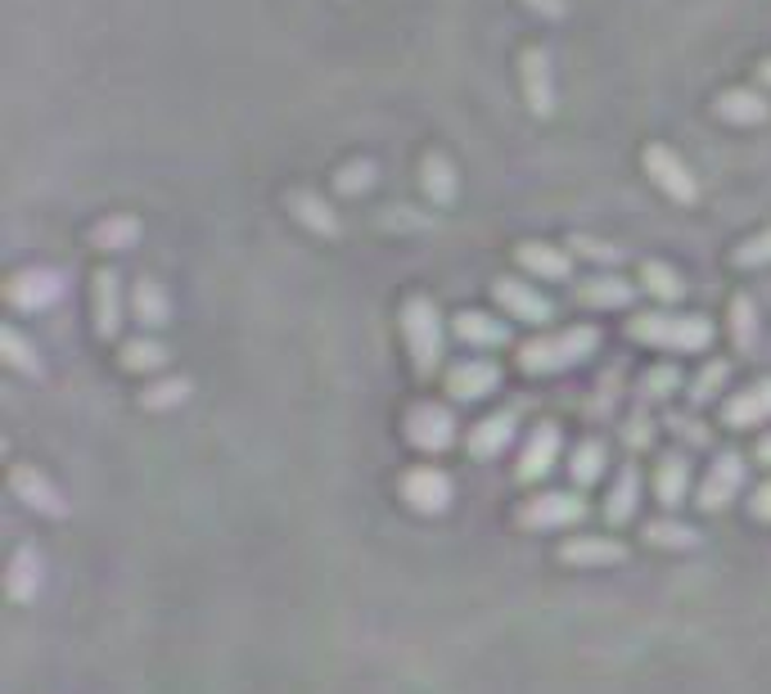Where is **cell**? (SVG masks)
<instances>
[{
    "instance_id": "obj_28",
    "label": "cell",
    "mask_w": 771,
    "mask_h": 694,
    "mask_svg": "<svg viewBox=\"0 0 771 694\" xmlns=\"http://www.w3.org/2000/svg\"><path fill=\"white\" fill-rule=\"evenodd\" d=\"M636 509H641V469L636 465H623L614 474L610 496H605V518H610L614 528H627L632 518H636Z\"/></svg>"
},
{
    "instance_id": "obj_26",
    "label": "cell",
    "mask_w": 771,
    "mask_h": 694,
    "mask_svg": "<svg viewBox=\"0 0 771 694\" xmlns=\"http://www.w3.org/2000/svg\"><path fill=\"white\" fill-rule=\"evenodd\" d=\"M285 208L312 230V235H325V239H338L343 235V221H338V212L325 204V195H316V190H289L285 195Z\"/></svg>"
},
{
    "instance_id": "obj_31",
    "label": "cell",
    "mask_w": 771,
    "mask_h": 694,
    "mask_svg": "<svg viewBox=\"0 0 771 694\" xmlns=\"http://www.w3.org/2000/svg\"><path fill=\"white\" fill-rule=\"evenodd\" d=\"M167 361H171L167 343H158L154 334H136V338H127V343L118 347V366H122L127 375H158Z\"/></svg>"
},
{
    "instance_id": "obj_38",
    "label": "cell",
    "mask_w": 771,
    "mask_h": 694,
    "mask_svg": "<svg viewBox=\"0 0 771 694\" xmlns=\"http://www.w3.org/2000/svg\"><path fill=\"white\" fill-rule=\"evenodd\" d=\"M663 428L672 433V438H676L685 452H709V447H713V428H709L700 415H691V410H672V415L663 419Z\"/></svg>"
},
{
    "instance_id": "obj_42",
    "label": "cell",
    "mask_w": 771,
    "mask_h": 694,
    "mask_svg": "<svg viewBox=\"0 0 771 694\" xmlns=\"http://www.w3.org/2000/svg\"><path fill=\"white\" fill-rule=\"evenodd\" d=\"M731 262L740 267V271H758V267H771V226L767 230H758V235H749L735 252H731Z\"/></svg>"
},
{
    "instance_id": "obj_16",
    "label": "cell",
    "mask_w": 771,
    "mask_h": 694,
    "mask_svg": "<svg viewBox=\"0 0 771 694\" xmlns=\"http://www.w3.org/2000/svg\"><path fill=\"white\" fill-rule=\"evenodd\" d=\"M691 487H695V469H691V452H663L659 456V465H654V474H650V492H654V500L672 514V509H681L685 505V496H691Z\"/></svg>"
},
{
    "instance_id": "obj_21",
    "label": "cell",
    "mask_w": 771,
    "mask_h": 694,
    "mask_svg": "<svg viewBox=\"0 0 771 694\" xmlns=\"http://www.w3.org/2000/svg\"><path fill=\"white\" fill-rule=\"evenodd\" d=\"M41 591H46V555L37 546H14L6 568V595L14 604H37Z\"/></svg>"
},
{
    "instance_id": "obj_40",
    "label": "cell",
    "mask_w": 771,
    "mask_h": 694,
    "mask_svg": "<svg viewBox=\"0 0 771 694\" xmlns=\"http://www.w3.org/2000/svg\"><path fill=\"white\" fill-rule=\"evenodd\" d=\"M375 181H379V167H375L370 158H353V162H343V167L334 171V190H338V195H348V199L366 195Z\"/></svg>"
},
{
    "instance_id": "obj_9",
    "label": "cell",
    "mask_w": 771,
    "mask_h": 694,
    "mask_svg": "<svg viewBox=\"0 0 771 694\" xmlns=\"http://www.w3.org/2000/svg\"><path fill=\"white\" fill-rule=\"evenodd\" d=\"M91 320H96V334L109 343L122 334V325L131 320V294L122 289V276L113 267H100L91 276Z\"/></svg>"
},
{
    "instance_id": "obj_17",
    "label": "cell",
    "mask_w": 771,
    "mask_h": 694,
    "mask_svg": "<svg viewBox=\"0 0 771 694\" xmlns=\"http://www.w3.org/2000/svg\"><path fill=\"white\" fill-rule=\"evenodd\" d=\"M514 262L528 280H542V285H564L573 276V252L560 248V244H542V239H524L514 248Z\"/></svg>"
},
{
    "instance_id": "obj_15",
    "label": "cell",
    "mask_w": 771,
    "mask_h": 694,
    "mask_svg": "<svg viewBox=\"0 0 771 694\" xmlns=\"http://www.w3.org/2000/svg\"><path fill=\"white\" fill-rule=\"evenodd\" d=\"M496 388H501V366L487 361V357H465V361H456V366L443 375V393H447L456 406L487 401Z\"/></svg>"
},
{
    "instance_id": "obj_3",
    "label": "cell",
    "mask_w": 771,
    "mask_h": 694,
    "mask_svg": "<svg viewBox=\"0 0 771 694\" xmlns=\"http://www.w3.org/2000/svg\"><path fill=\"white\" fill-rule=\"evenodd\" d=\"M397 329H402V343H406V357H411V370L419 379H434V370L443 366L447 357V329H443V311L434 298L424 294H411L397 311Z\"/></svg>"
},
{
    "instance_id": "obj_7",
    "label": "cell",
    "mask_w": 771,
    "mask_h": 694,
    "mask_svg": "<svg viewBox=\"0 0 771 694\" xmlns=\"http://www.w3.org/2000/svg\"><path fill=\"white\" fill-rule=\"evenodd\" d=\"M744 478H749L744 456H740V452H718L713 465L704 469L700 487H695L700 514H722V509H731V505L740 500V492H744Z\"/></svg>"
},
{
    "instance_id": "obj_33",
    "label": "cell",
    "mask_w": 771,
    "mask_h": 694,
    "mask_svg": "<svg viewBox=\"0 0 771 694\" xmlns=\"http://www.w3.org/2000/svg\"><path fill=\"white\" fill-rule=\"evenodd\" d=\"M190 393H195V384H190L186 375H162V379L145 384V393L136 397V406H140L145 415H167V410L186 406V401H190Z\"/></svg>"
},
{
    "instance_id": "obj_22",
    "label": "cell",
    "mask_w": 771,
    "mask_h": 694,
    "mask_svg": "<svg viewBox=\"0 0 771 694\" xmlns=\"http://www.w3.org/2000/svg\"><path fill=\"white\" fill-rule=\"evenodd\" d=\"M520 81H524V100L537 118H546L555 109V72H551V54L546 50H524L520 59Z\"/></svg>"
},
{
    "instance_id": "obj_45",
    "label": "cell",
    "mask_w": 771,
    "mask_h": 694,
    "mask_svg": "<svg viewBox=\"0 0 771 694\" xmlns=\"http://www.w3.org/2000/svg\"><path fill=\"white\" fill-rule=\"evenodd\" d=\"M749 518H753V524H771V483H762L749 496Z\"/></svg>"
},
{
    "instance_id": "obj_47",
    "label": "cell",
    "mask_w": 771,
    "mask_h": 694,
    "mask_svg": "<svg viewBox=\"0 0 771 694\" xmlns=\"http://www.w3.org/2000/svg\"><path fill=\"white\" fill-rule=\"evenodd\" d=\"M753 460L771 469V433H762V438H758V447H753Z\"/></svg>"
},
{
    "instance_id": "obj_8",
    "label": "cell",
    "mask_w": 771,
    "mask_h": 694,
    "mask_svg": "<svg viewBox=\"0 0 771 694\" xmlns=\"http://www.w3.org/2000/svg\"><path fill=\"white\" fill-rule=\"evenodd\" d=\"M560 456H564V433H560V424H555V419L533 424V433H528L524 447H520V460H514V483H524V487L546 483V478L560 469Z\"/></svg>"
},
{
    "instance_id": "obj_19",
    "label": "cell",
    "mask_w": 771,
    "mask_h": 694,
    "mask_svg": "<svg viewBox=\"0 0 771 694\" xmlns=\"http://www.w3.org/2000/svg\"><path fill=\"white\" fill-rule=\"evenodd\" d=\"M636 294H641V285H632V280H623L614 271H600L591 280H577V289H573L577 307H591V311H627L636 303Z\"/></svg>"
},
{
    "instance_id": "obj_37",
    "label": "cell",
    "mask_w": 771,
    "mask_h": 694,
    "mask_svg": "<svg viewBox=\"0 0 771 694\" xmlns=\"http://www.w3.org/2000/svg\"><path fill=\"white\" fill-rule=\"evenodd\" d=\"M641 289L654 298V303H663V307H672V303H681L685 298V280H681V271L676 267H668V262H641Z\"/></svg>"
},
{
    "instance_id": "obj_11",
    "label": "cell",
    "mask_w": 771,
    "mask_h": 694,
    "mask_svg": "<svg viewBox=\"0 0 771 694\" xmlns=\"http://www.w3.org/2000/svg\"><path fill=\"white\" fill-rule=\"evenodd\" d=\"M641 167H645V177L672 199V204H695L700 199V181H695V171L685 167L681 153H672L668 145H650L641 153Z\"/></svg>"
},
{
    "instance_id": "obj_20",
    "label": "cell",
    "mask_w": 771,
    "mask_h": 694,
    "mask_svg": "<svg viewBox=\"0 0 771 694\" xmlns=\"http://www.w3.org/2000/svg\"><path fill=\"white\" fill-rule=\"evenodd\" d=\"M722 424L735 428V433L771 424V375L758 379V384H749V388H740V393H731L722 401Z\"/></svg>"
},
{
    "instance_id": "obj_44",
    "label": "cell",
    "mask_w": 771,
    "mask_h": 694,
    "mask_svg": "<svg viewBox=\"0 0 771 694\" xmlns=\"http://www.w3.org/2000/svg\"><path fill=\"white\" fill-rule=\"evenodd\" d=\"M619 397V379L614 375H605V379H600V388H595V397L586 401V415H605V406Z\"/></svg>"
},
{
    "instance_id": "obj_23",
    "label": "cell",
    "mask_w": 771,
    "mask_h": 694,
    "mask_svg": "<svg viewBox=\"0 0 771 694\" xmlns=\"http://www.w3.org/2000/svg\"><path fill=\"white\" fill-rule=\"evenodd\" d=\"M131 320L140 325V334H158L171 325V298L162 289V280L154 276H140L131 285Z\"/></svg>"
},
{
    "instance_id": "obj_18",
    "label": "cell",
    "mask_w": 771,
    "mask_h": 694,
    "mask_svg": "<svg viewBox=\"0 0 771 694\" xmlns=\"http://www.w3.org/2000/svg\"><path fill=\"white\" fill-rule=\"evenodd\" d=\"M627 555H632L627 542H619V537H591V533L564 537L560 551H555V559H560L564 568H614V564H623Z\"/></svg>"
},
{
    "instance_id": "obj_29",
    "label": "cell",
    "mask_w": 771,
    "mask_h": 694,
    "mask_svg": "<svg viewBox=\"0 0 771 694\" xmlns=\"http://www.w3.org/2000/svg\"><path fill=\"white\" fill-rule=\"evenodd\" d=\"M605 469H610V447L600 443V438H582L569 452V483H573V492L595 487L600 478H605Z\"/></svg>"
},
{
    "instance_id": "obj_12",
    "label": "cell",
    "mask_w": 771,
    "mask_h": 694,
    "mask_svg": "<svg viewBox=\"0 0 771 694\" xmlns=\"http://www.w3.org/2000/svg\"><path fill=\"white\" fill-rule=\"evenodd\" d=\"M10 496L23 505V509H32V514H41V518H68V496L59 492V483L50 478V474H41L37 465H14L10 469Z\"/></svg>"
},
{
    "instance_id": "obj_32",
    "label": "cell",
    "mask_w": 771,
    "mask_h": 694,
    "mask_svg": "<svg viewBox=\"0 0 771 694\" xmlns=\"http://www.w3.org/2000/svg\"><path fill=\"white\" fill-rule=\"evenodd\" d=\"M140 217H131V212H109L105 221H96L91 226V248H100V252H131L136 244H140Z\"/></svg>"
},
{
    "instance_id": "obj_14",
    "label": "cell",
    "mask_w": 771,
    "mask_h": 694,
    "mask_svg": "<svg viewBox=\"0 0 771 694\" xmlns=\"http://www.w3.org/2000/svg\"><path fill=\"white\" fill-rule=\"evenodd\" d=\"M520 419H524V410L520 406H505V410H492V415H483L469 433H465V456L469 460H478V465H487V460H496V456H505V447L520 438Z\"/></svg>"
},
{
    "instance_id": "obj_46",
    "label": "cell",
    "mask_w": 771,
    "mask_h": 694,
    "mask_svg": "<svg viewBox=\"0 0 771 694\" xmlns=\"http://www.w3.org/2000/svg\"><path fill=\"white\" fill-rule=\"evenodd\" d=\"M524 6H528L533 14H542V19H560V14H564V0H524Z\"/></svg>"
},
{
    "instance_id": "obj_30",
    "label": "cell",
    "mask_w": 771,
    "mask_h": 694,
    "mask_svg": "<svg viewBox=\"0 0 771 694\" xmlns=\"http://www.w3.org/2000/svg\"><path fill=\"white\" fill-rule=\"evenodd\" d=\"M419 186H424V195H428V204H434V208H452L456 195H461V177H456L452 158L428 153L424 167H419Z\"/></svg>"
},
{
    "instance_id": "obj_48",
    "label": "cell",
    "mask_w": 771,
    "mask_h": 694,
    "mask_svg": "<svg viewBox=\"0 0 771 694\" xmlns=\"http://www.w3.org/2000/svg\"><path fill=\"white\" fill-rule=\"evenodd\" d=\"M758 81H762V86H771V59H762V63H758Z\"/></svg>"
},
{
    "instance_id": "obj_1",
    "label": "cell",
    "mask_w": 771,
    "mask_h": 694,
    "mask_svg": "<svg viewBox=\"0 0 771 694\" xmlns=\"http://www.w3.org/2000/svg\"><path fill=\"white\" fill-rule=\"evenodd\" d=\"M600 353V329L595 325H569V329H546V334H533L528 343L514 347V366L528 379H551V375H564L582 361H591Z\"/></svg>"
},
{
    "instance_id": "obj_5",
    "label": "cell",
    "mask_w": 771,
    "mask_h": 694,
    "mask_svg": "<svg viewBox=\"0 0 771 694\" xmlns=\"http://www.w3.org/2000/svg\"><path fill=\"white\" fill-rule=\"evenodd\" d=\"M586 514H591V505L582 500V492H537V496L520 500L514 524L524 533H569Z\"/></svg>"
},
{
    "instance_id": "obj_2",
    "label": "cell",
    "mask_w": 771,
    "mask_h": 694,
    "mask_svg": "<svg viewBox=\"0 0 771 694\" xmlns=\"http://www.w3.org/2000/svg\"><path fill=\"white\" fill-rule=\"evenodd\" d=\"M627 338L641 347H659V353L695 357V353H709L718 329L700 311H641L627 320Z\"/></svg>"
},
{
    "instance_id": "obj_43",
    "label": "cell",
    "mask_w": 771,
    "mask_h": 694,
    "mask_svg": "<svg viewBox=\"0 0 771 694\" xmlns=\"http://www.w3.org/2000/svg\"><path fill=\"white\" fill-rule=\"evenodd\" d=\"M654 433H659V424L650 419V406H636V410L623 419V447H627V452H645V447L654 443Z\"/></svg>"
},
{
    "instance_id": "obj_24",
    "label": "cell",
    "mask_w": 771,
    "mask_h": 694,
    "mask_svg": "<svg viewBox=\"0 0 771 694\" xmlns=\"http://www.w3.org/2000/svg\"><path fill=\"white\" fill-rule=\"evenodd\" d=\"M641 537H645V546H654V551H668V555H685V551H700V528H691L685 518H676V514H659V518H650V524L641 528Z\"/></svg>"
},
{
    "instance_id": "obj_25",
    "label": "cell",
    "mask_w": 771,
    "mask_h": 694,
    "mask_svg": "<svg viewBox=\"0 0 771 694\" xmlns=\"http://www.w3.org/2000/svg\"><path fill=\"white\" fill-rule=\"evenodd\" d=\"M713 109H718V118L731 122V127H758V122H767V113H771V105H767V96L758 91V86H731V91L718 96Z\"/></svg>"
},
{
    "instance_id": "obj_6",
    "label": "cell",
    "mask_w": 771,
    "mask_h": 694,
    "mask_svg": "<svg viewBox=\"0 0 771 694\" xmlns=\"http://www.w3.org/2000/svg\"><path fill=\"white\" fill-rule=\"evenodd\" d=\"M397 496H402V505H406L411 514H419V518H438V514L452 509V500H456V483H452V474L438 469V465H411V469L397 478Z\"/></svg>"
},
{
    "instance_id": "obj_10",
    "label": "cell",
    "mask_w": 771,
    "mask_h": 694,
    "mask_svg": "<svg viewBox=\"0 0 771 694\" xmlns=\"http://www.w3.org/2000/svg\"><path fill=\"white\" fill-rule=\"evenodd\" d=\"M492 298H496V307L510 316V320H520V325H551L555 320V303L537 289V285H528L524 276H501V280H492Z\"/></svg>"
},
{
    "instance_id": "obj_27",
    "label": "cell",
    "mask_w": 771,
    "mask_h": 694,
    "mask_svg": "<svg viewBox=\"0 0 771 694\" xmlns=\"http://www.w3.org/2000/svg\"><path fill=\"white\" fill-rule=\"evenodd\" d=\"M452 334L465 347H505L510 343V325L496 320L492 311H456L452 316Z\"/></svg>"
},
{
    "instance_id": "obj_41",
    "label": "cell",
    "mask_w": 771,
    "mask_h": 694,
    "mask_svg": "<svg viewBox=\"0 0 771 694\" xmlns=\"http://www.w3.org/2000/svg\"><path fill=\"white\" fill-rule=\"evenodd\" d=\"M569 248H573L577 257H586V262H595V267H619L623 257H627L619 244H610V239H595V235H573V239H569Z\"/></svg>"
},
{
    "instance_id": "obj_39",
    "label": "cell",
    "mask_w": 771,
    "mask_h": 694,
    "mask_svg": "<svg viewBox=\"0 0 771 694\" xmlns=\"http://www.w3.org/2000/svg\"><path fill=\"white\" fill-rule=\"evenodd\" d=\"M726 384H731V366L726 361H709L691 384H685V397H691V406H713Z\"/></svg>"
},
{
    "instance_id": "obj_35",
    "label": "cell",
    "mask_w": 771,
    "mask_h": 694,
    "mask_svg": "<svg viewBox=\"0 0 771 694\" xmlns=\"http://www.w3.org/2000/svg\"><path fill=\"white\" fill-rule=\"evenodd\" d=\"M681 388H685V379H681V370H676L672 361L650 366V370L636 379V406H663V401H672Z\"/></svg>"
},
{
    "instance_id": "obj_34",
    "label": "cell",
    "mask_w": 771,
    "mask_h": 694,
    "mask_svg": "<svg viewBox=\"0 0 771 694\" xmlns=\"http://www.w3.org/2000/svg\"><path fill=\"white\" fill-rule=\"evenodd\" d=\"M726 334H731V347H735L740 357L758 353L762 320H758V307H753V298H744V294H735V298H731V311H726Z\"/></svg>"
},
{
    "instance_id": "obj_13",
    "label": "cell",
    "mask_w": 771,
    "mask_h": 694,
    "mask_svg": "<svg viewBox=\"0 0 771 694\" xmlns=\"http://www.w3.org/2000/svg\"><path fill=\"white\" fill-rule=\"evenodd\" d=\"M59 298H63V271H55V267H23L6 285V303L14 311H28V316L50 311Z\"/></svg>"
},
{
    "instance_id": "obj_4",
    "label": "cell",
    "mask_w": 771,
    "mask_h": 694,
    "mask_svg": "<svg viewBox=\"0 0 771 694\" xmlns=\"http://www.w3.org/2000/svg\"><path fill=\"white\" fill-rule=\"evenodd\" d=\"M402 438L419 456H443V452H452L461 443V424H456L447 401H415L406 410V419H402Z\"/></svg>"
},
{
    "instance_id": "obj_36",
    "label": "cell",
    "mask_w": 771,
    "mask_h": 694,
    "mask_svg": "<svg viewBox=\"0 0 771 694\" xmlns=\"http://www.w3.org/2000/svg\"><path fill=\"white\" fill-rule=\"evenodd\" d=\"M0 353H6L10 370L28 375V379H41V375H46V361H41V353H37V343H32V338H23L14 325L0 329Z\"/></svg>"
}]
</instances>
